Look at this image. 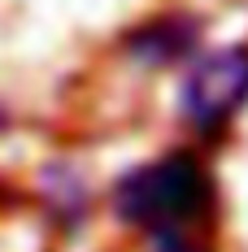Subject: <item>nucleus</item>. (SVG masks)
Listing matches in <instances>:
<instances>
[{
	"label": "nucleus",
	"mask_w": 248,
	"mask_h": 252,
	"mask_svg": "<svg viewBox=\"0 0 248 252\" xmlns=\"http://www.w3.org/2000/svg\"><path fill=\"white\" fill-rule=\"evenodd\" d=\"M113 222L135 235H205L218 218V174L200 144H174L109 183Z\"/></svg>",
	"instance_id": "obj_1"
},
{
	"label": "nucleus",
	"mask_w": 248,
	"mask_h": 252,
	"mask_svg": "<svg viewBox=\"0 0 248 252\" xmlns=\"http://www.w3.org/2000/svg\"><path fill=\"white\" fill-rule=\"evenodd\" d=\"M248 113V44L200 48L174 87V118L192 135V144L209 148L226 139Z\"/></svg>",
	"instance_id": "obj_2"
},
{
	"label": "nucleus",
	"mask_w": 248,
	"mask_h": 252,
	"mask_svg": "<svg viewBox=\"0 0 248 252\" xmlns=\"http://www.w3.org/2000/svg\"><path fill=\"white\" fill-rule=\"evenodd\" d=\"M205 48V22H200L192 9H161V13H148L135 26H126L122 39H118V52H122L126 65L135 70H148V74H161V70H183L196 52Z\"/></svg>",
	"instance_id": "obj_3"
},
{
	"label": "nucleus",
	"mask_w": 248,
	"mask_h": 252,
	"mask_svg": "<svg viewBox=\"0 0 248 252\" xmlns=\"http://www.w3.org/2000/svg\"><path fill=\"white\" fill-rule=\"evenodd\" d=\"M35 204H39L44 222L57 235H78L92 222L96 191H92L87 174L78 170L70 157H57V161H44L35 170Z\"/></svg>",
	"instance_id": "obj_4"
},
{
	"label": "nucleus",
	"mask_w": 248,
	"mask_h": 252,
	"mask_svg": "<svg viewBox=\"0 0 248 252\" xmlns=\"http://www.w3.org/2000/svg\"><path fill=\"white\" fill-rule=\"evenodd\" d=\"M144 244H148V252H213L205 244V235H152Z\"/></svg>",
	"instance_id": "obj_5"
},
{
	"label": "nucleus",
	"mask_w": 248,
	"mask_h": 252,
	"mask_svg": "<svg viewBox=\"0 0 248 252\" xmlns=\"http://www.w3.org/2000/svg\"><path fill=\"white\" fill-rule=\"evenodd\" d=\"M9 126H13V113H9V109L0 104V130H9Z\"/></svg>",
	"instance_id": "obj_6"
}]
</instances>
